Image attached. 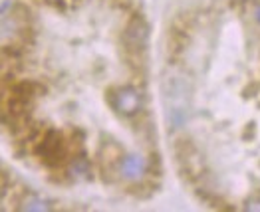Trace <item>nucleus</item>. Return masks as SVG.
I'll use <instances>...</instances> for the list:
<instances>
[{"label": "nucleus", "instance_id": "nucleus-4", "mask_svg": "<svg viewBox=\"0 0 260 212\" xmlns=\"http://www.w3.org/2000/svg\"><path fill=\"white\" fill-rule=\"evenodd\" d=\"M87 172H89V165H87L86 159H74L72 161V165H70V174L72 176H76V179H82V176H86Z\"/></svg>", "mask_w": 260, "mask_h": 212}, {"label": "nucleus", "instance_id": "nucleus-5", "mask_svg": "<svg viewBox=\"0 0 260 212\" xmlns=\"http://www.w3.org/2000/svg\"><path fill=\"white\" fill-rule=\"evenodd\" d=\"M48 208L50 206L44 200H38V198H32V200L24 202V210H48Z\"/></svg>", "mask_w": 260, "mask_h": 212}, {"label": "nucleus", "instance_id": "nucleus-8", "mask_svg": "<svg viewBox=\"0 0 260 212\" xmlns=\"http://www.w3.org/2000/svg\"><path fill=\"white\" fill-rule=\"evenodd\" d=\"M48 2H56V0H48Z\"/></svg>", "mask_w": 260, "mask_h": 212}, {"label": "nucleus", "instance_id": "nucleus-7", "mask_svg": "<svg viewBox=\"0 0 260 212\" xmlns=\"http://www.w3.org/2000/svg\"><path fill=\"white\" fill-rule=\"evenodd\" d=\"M254 16H256V20L260 22V6H258V8H256V12H254Z\"/></svg>", "mask_w": 260, "mask_h": 212}, {"label": "nucleus", "instance_id": "nucleus-3", "mask_svg": "<svg viewBox=\"0 0 260 212\" xmlns=\"http://www.w3.org/2000/svg\"><path fill=\"white\" fill-rule=\"evenodd\" d=\"M125 40L133 48H143V44L147 40V26L141 20L133 22L129 28H127V32H125Z\"/></svg>", "mask_w": 260, "mask_h": 212}, {"label": "nucleus", "instance_id": "nucleus-6", "mask_svg": "<svg viewBox=\"0 0 260 212\" xmlns=\"http://www.w3.org/2000/svg\"><path fill=\"white\" fill-rule=\"evenodd\" d=\"M246 210H260V198H254L246 204Z\"/></svg>", "mask_w": 260, "mask_h": 212}, {"label": "nucleus", "instance_id": "nucleus-1", "mask_svg": "<svg viewBox=\"0 0 260 212\" xmlns=\"http://www.w3.org/2000/svg\"><path fill=\"white\" fill-rule=\"evenodd\" d=\"M111 103L123 115H135L141 109V105H143V95L139 93V89H135L131 85H125V87H119L111 95Z\"/></svg>", "mask_w": 260, "mask_h": 212}, {"label": "nucleus", "instance_id": "nucleus-2", "mask_svg": "<svg viewBox=\"0 0 260 212\" xmlns=\"http://www.w3.org/2000/svg\"><path fill=\"white\" fill-rule=\"evenodd\" d=\"M145 169H147V163L139 155H125L119 163V172L127 181H139L145 174Z\"/></svg>", "mask_w": 260, "mask_h": 212}]
</instances>
